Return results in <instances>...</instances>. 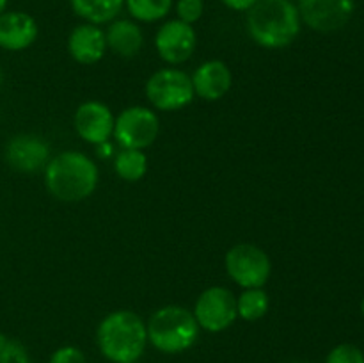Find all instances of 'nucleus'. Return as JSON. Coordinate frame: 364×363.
I'll list each match as a JSON object with an SVG mask.
<instances>
[{
  "mask_svg": "<svg viewBox=\"0 0 364 363\" xmlns=\"http://www.w3.org/2000/svg\"><path fill=\"white\" fill-rule=\"evenodd\" d=\"M192 313L203 331H208V333L226 331L238 319L237 295L228 287L213 285L198 295Z\"/></svg>",
  "mask_w": 364,
  "mask_h": 363,
  "instance_id": "8",
  "label": "nucleus"
},
{
  "mask_svg": "<svg viewBox=\"0 0 364 363\" xmlns=\"http://www.w3.org/2000/svg\"><path fill=\"white\" fill-rule=\"evenodd\" d=\"M48 363H85V354L77 345H63L52 352Z\"/></svg>",
  "mask_w": 364,
  "mask_h": 363,
  "instance_id": "24",
  "label": "nucleus"
},
{
  "mask_svg": "<svg viewBox=\"0 0 364 363\" xmlns=\"http://www.w3.org/2000/svg\"><path fill=\"white\" fill-rule=\"evenodd\" d=\"M359 310H361V315H363V319H364V295H363L361 302H359Z\"/></svg>",
  "mask_w": 364,
  "mask_h": 363,
  "instance_id": "28",
  "label": "nucleus"
},
{
  "mask_svg": "<svg viewBox=\"0 0 364 363\" xmlns=\"http://www.w3.org/2000/svg\"><path fill=\"white\" fill-rule=\"evenodd\" d=\"M96 345L112 363L137 362L148 347L146 320L134 310H114L100 320Z\"/></svg>",
  "mask_w": 364,
  "mask_h": 363,
  "instance_id": "3",
  "label": "nucleus"
},
{
  "mask_svg": "<svg viewBox=\"0 0 364 363\" xmlns=\"http://www.w3.org/2000/svg\"><path fill=\"white\" fill-rule=\"evenodd\" d=\"M48 194L63 203H78L95 194L100 169L95 160L78 149H66L52 155L43 169Z\"/></svg>",
  "mask_w": 364,
  "mask_h": 363,
  "instance_id": "1",
  "label": "nucleus"
},
{
  "mask_svg": "<svg viewBox=\"0 0 364 363\" xmlns=\"http://www.w3.org/2000/svg\"><path fill=\"white\" fill-rule=\"evenodd\" d=\"M2 82H4V73H2V70H0V85H2Z\"/></svg>",
  "mask_w": 364,
  "mask_h": 363,
  "instance_id": "29",
  "label": "nucleus"
},
{
  "mask_svg": "<svg viewBox=\"0 0 364 363\" xmlns=\"http://www.w3.org/2000/svg\"><path fill=\"white\" fill-rule=\"evenodd\" d=\"M114 171L123 182H141L148 173V155L144 149H132V148H119L112 159Z\"/></svg>",
  "mask_w": 364,
  "mask_h": 363,
  "instance_id": "18",
  "label": "nucleus"
},
{
  "mask_svg": "<svg viewBox=\"0 0 364 363\" xmlns=\"http://www.w3.org/2000/svg\"><path fill=\"white\" fill-rule=\"evenodd\" d=\"M4 157L11 169L18 173H38L52 159L50 144L36 134H18L7 141Z\"/></svg>",
  "mask_w": 364,
  "mask_h": 363,
  "instance_id": "11",
  "label": "nucleus"
},
{
  "mask_svg": "<svg viewBox=\"0 0 364 363\" xmlns=\"http://www.w3.org/2000/svg\"><path fill=\"white\" fill-rule=\"evenodd\" d=\"M194 95L205 102H219L233 85V73L224 60L210 59L199 64L191 75Z\"/></svg>",
  "mask_w": 364,
  "mask_h": 363,
  "instance_id": "14",
  "label": "nucleus"
},
{
  "mask_svg": "<svg viewBox=\"0 0 364 363\" xmlns=\"http://www.w3.org/2000/svg\"><path fill=\"white\" fill-rule=\"evenodd\" d=\"M247 34L258 46L279 50L290 46L302 28L294 0H258L245 18Z\"/></svg>",
  "mask_w": 364,
  "mask_h": 363,
  "instance_id": "2",
  "label": "nucleus"
},
{
  "mask_svg": "<svg viewBox=\"0 0 364 363\" xmlns=\"http://www.w3.org/2000/svg\"><path fill=\"white\" fill-rule=\"evenodd\" d=\"M160 134V117L156 110L144 105H130L121 110L114 123L112 139L119 148L146 149Z\"/></svg>",
  "mask_w": 364,
  "mask_h": 363,
  "instance_id": "7",
  "label": "nucleus"
},
{
  "mask_svg": "<svg viewBox=\"0 0 364 363\" xmlns=\"http://www.w3.org/2000/svg\"><path fill=\"white\" fill-rule=\"evenodd\" d=\"M66 48L75 63L84 64V66L100 63L105 57V53L109 52L105 28L95 23H87V21L75 25L70 34H68Z\"/></svg>",
  "mask_w": 364,
  "mask_h": 363,
  "instance_id": "13",
  "label": "nucleus"
},
{
  "mask_svg": "<svg viewBox=\"0 0 364 363\" xmlns=\"http://www.w3.org/2000/svg\"><path fill=\"white\" fill-rule=\"evenodd\" d=\"M174 7V0H124V9L137 23L164 21Z\"/></svg>",
  "mask_w": 364,
  "mask_h": 363,
  "instance_id": "19",
  "label": "nucleus"
},
{
  "mask_svg": "<svg viewBox=\"0 0 364 363\" xmlns=\"http://www.w3.org/2000/svg\"><path fill=\"white\" fill-rule=\"evenodd\" d=\"M148 344L164 354H181L198 342L201 327L192 310L180 305H166L146 320Z\"/></svg>",
  "mask_w": 364,
  "mask_h": 363,
  "instance_id": "4",
  "label": "nucleus"
},
{
  "mask_svg": "<svg viewBox=\"0 0 364 363\" xmlns=\"http://www.w3.org/2000/svg\"><path fill=\"white\" fill-rule=\"evenodd\" d=\"M302 25L311 31L331 34L338 32L352 20L355 0H297Z\"/></svg>",
  "mask_w": 364,
  "mask_h": 363,
  "instance_id": "10",
  "label": "nucleus"
},
{
  "mask_svg": "<svg viewBox=\"0 0 364 363\" xmlns=\"http://www.w3.org/2000/svg\"><path fill=\"white\" fill-rule=\"evenodd\" d=\"M70 6L82 21L102 27L119 18L124 9V0H70Z\"/></svg>",
  "mask_w": 364,
  "mask_h": 363,
  "instance_id": "17",
  "label": "nucleus"
},
{
  "mask_svg": "<svg viewBox=\"0 0 364 363\" xmlns=\"http://www.w3.org/2000/svg\"><path fill=\"white\" fill-rule=\"evenodd\" d=\"M39 25L32 14L25 11H4L0 14V48L7 52H21L36 43Z\"/></svg>",
  "mask_w": 364,
  "mask_h": 363,
  "instance_id": "15",
  "label": "nucleus"
},
{
  "mask_svg": "<svg viewBox=\"0 0 364 363\" xmlns=\"http://www.w3.org/2000/svg\"><path fill=\"white\" fill-rule=\"evenodd\" d=\"M95 153L96 157H100V159H114V155H116V146H114V142L110 141H105V142H100V144L95 146Z\"/></svg>",
  "mask_w": 364,
  "mask_h": 363,
  "instance_id": "26",
  "label": "nucleus"
},
{
  "mask_svg": "<svg viewBox=\"0 0 364 363\" xmlns=\"http://www.w3.org/2000/svg\"><path fill=\"white\" fill-rule=\"evenodd\" d=\"M290 363H302V362H290Z\"/></svg>",
  "mask_w": 364,
  "mask_h": 363,
  "instance_id": "30",
  "label": "nucleus"
},
{
  "mask_svg": "<svg viewBox=\"0 0 364 363\" xmlns=\"http://www.w3.org/2000/svg\"><path fill=\"white\" fill-rule=\"evenodd\" d=\"M116 116L107 103L98 100H87L75 110L73 127L78 137L89 144L96 146L112 139Z\"/></svg>",
  "mask_w": 364,
  "mask_h": 363,
  "instance_id": "12",
  "label": "nucleus"
},
{
  "mask_svg": "<svg viewBox=\"0 0 364 363\" xmlns=\"http://www.w3.org/2000/svg\"><path fill=\"white\" fill-rule=\"evenodd\" d=\"M228 9L237 11V13H247L258 0H220Z\"/></svg>",
  "mask_w": 364,
  "mask_h": 363,
  "instance_id": "25",
  "label": "nucleus"
},
{
  "mask_svg": "<svg viewBox=\"0 0 364 363\" xmlns=\"http://www.w3.org/2000/svg\"><path fill=\"white\" fill-rule=\"evenodd\" d=\"M7 11V0H0V14Z\"/></svg>",
  "mask_w": 364,
  "mask_h": 363,
  "instance_id": "27",
  "label": "nucleus"
},
{
  "mask_svg": "<svg viewBox=\"0 0 364 363\" xmlns=\"http://www.w3.org/2000/svg\"><path fill=\"white\" fill-rule=\"evenodd\" d=\"M224 269L233 283L242 288H263L272 274L269 253L251 242H240L228 249Z\"/></svg>",
  "mask_w": 364,
  "mask_h": 363,
  "instance_id": "6",
  "label": "nucleus"
},
{
  "mask_svg": "<svg viewBox=\"0 0 364 363\" xmlns=\"http://www.w3.org/2000/svg\"><path fill=\"white\" fill-rule=\"evenodd\" d=\"M128 363H137V362H128Z\"/></svg>",
  "mask_w": 364,
  "mask_h": 363,
  "instance_id": "31",
  "label": "nucleus"
},
{
  "mask_svg": "<svg viewBox=\"0 0 364 363\" xmlns=\"http://www.w3.org/2000/svg\"><path fill=\"white\" fill-rule=\"evenodd\" d=\"M0 363H31V354L20 340L0 333Z\"/></svg>",
  "mask_w": 364,
  "mask_h": 363,
  "instance_id": "21",
  "label": "nucleus"
},
{
  "mask_svg": "<svg viewBox=\"0 0 364 363\" xmlns=\"http://www.w3.org/2000/svg\"><path fill=\"white\" fill-rule=\"evenodd\" d=\"M326 363H364V351L355 344H338L327 352Z\"/></svg>",
  "mask_w": 364,
  "mask_h": 363,
  "instance_id": "22",
  "label": "nucleus"
},
{
  "mask_svg": "<svg viewBox=\"0 0 364 363\" xmlns=\"http://www.w3.org/2000/svg\"><path fill=\"white\" fill-rule=\"evenodd\" d=\"M107 48L117 57L132 59L141 53L144 46V32L142 27L132 18H116L105 28Z\"/></svg>",
  "mask_w": 364,
  "mask_h": 363,
  "instance_id": "16",
  "label": "nucleus"
},
{
  "mask_svg": "<svg viewBox=\"0 0 364 363\" xmlns=\"http://www.w3.org/2000/svg\"><path fill=\"white\" fill-rule=\"evenodd\" d=\"M270 298L265 288H244L237 295L238 317L245 322H256L269 313Z\"/></svg>",
  "mask_w": 364,
  "mask_h": 363,
  "instance_id": "20",
  "label": "nucleus"
},
{
  "mask_svg": "<svg viewBox=\"0 0 364 363\" xmlns=\"http://www.w3.org/2000/svg\"><path fill=\"white\" fill-rule=\"evenodd\" d=\"M174 11H176L178 20L194 25L201 20L203 13H205V0H176Z\"/></svg>",
  "mask_w": 364,
  "mask_h": 363,
  "instance_id": "23",
  "label": "nucleus"
},
{
  "mask_svg": "<svg viewBox=\"0 0 364 363\" xmlns=\"http://www.w3.org/2000/svg\"><path fill=\"white\" fill-rule=\"evenodd\" d=\"M144 93L151 109L162 112H176L185 109L196 98L191 75L174 66L162 68L149 75Z\"/></svg>",
  "mask_w": 364,
  "mask_h": 363,
  "instance_id": "5",
  "label": "nucleus"
},
{
  "mask_svg": "<svg viewBox=\"0 0 364 363\" xmlns=\"http://www.w3.org/2000/svg\"><path fill=\"white\" fill-rule=\"evenodd\" d=\"M198 48V34L194 25L173 18L164 20L155 32V50L169 66H180L194 56Z\"/></svg>",
  "mask_w": 364,
  "mask_h": 363,
  "instance_id": "9",
  "label": "nucleus"
}]
</instances>
